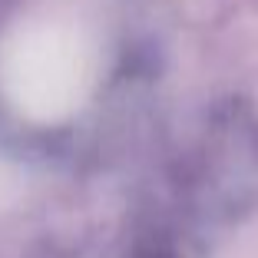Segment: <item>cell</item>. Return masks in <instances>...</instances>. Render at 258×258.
<instances>
[{
  "instance_id": "6da1fadb",
  "label": "cell",
  "mask_w": 258,
  "mask_h": 258,
  "mask_svg": "<svg viewBox=\"0 0 258 258\" xmlns=\"http://www.w3.org/2000/svg\"><path fill=\"white\" fill-rule=\"evenodd\" d=\"M0 80L27 116L63 119L93 83V46L70 20H30L4 46Z\"/></svg>"
}]
</instances>
